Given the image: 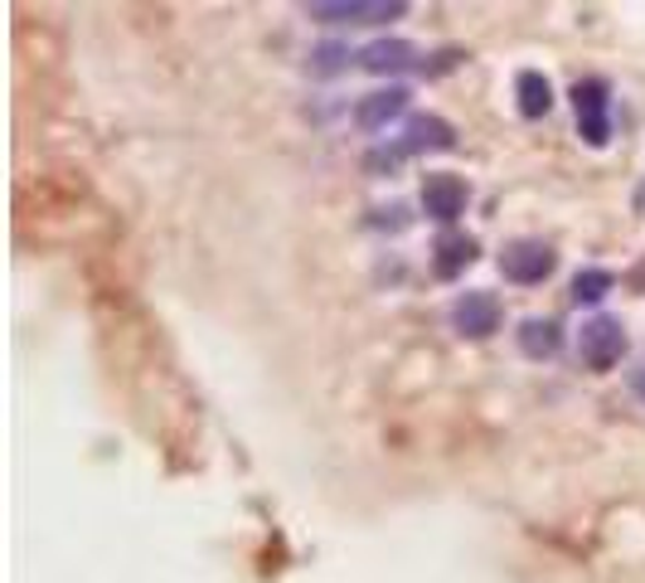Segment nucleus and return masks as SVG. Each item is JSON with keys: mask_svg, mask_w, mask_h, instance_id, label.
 <instances>
[{"mask_svg": "<svg viewBox=\"0 0 645 583\" xmlns=\"http://www.w3.org/2000/svg\"><path fill=\"white\" fill-rule=\"evenodd\" d=\"M554 263H558L554 244H544V238H515V244H505V254H500V273L519 287H534L554 273Z\"/></svg>", "mask_w": 645, "mask_h": 583, "instance_id": "f257e3e1", "label": "nucleus"}, {"mask_svg": "<svg viewBox=\"0 0 645 583\" xmlns=\"http://www.w3.org/2000/svg\"><path fill=\"white\" fill-rule=\"evenodd\" d=\"M403 0H316L306 6V16L320 24H384L403 16Z\"/></svg>", "mask_w": 645, "mask_h": 583, "instance_id": "f03ea898", "label": "nucleus"}, {"mask_svg": "<svg viewBox=\"0 0 645 583\" xmlns=\"http://www.w3.org/2000/svg\"><path fill=\"white\" fill-rule=\"evenodd\" d=\"M577 355H583L587 369H612L626 355V326L616 322V316H593V322H583Z\"/></svg>", "mask_w": 645, "mask_h": 583, "instance_id": "7ed1b4c3", "label": "nucleus"}, {"mask_svg": "<svg viewBox=\"0 0 645 583\" xmlns=\"http://www.w3.org/2000/svg\"><path fill=\"white\" fill-rule=\"evenodd\" d=\"M452 326L462 330L466 340H486L500 330V297L495 292H466V297L452 302Z\"/></svg>", "mask_w": 645, "mask_h": 583, "instance_id": "20e7f679", "label": "nucleus"}, {"mask_svg": "<svg viewBox=\"0 0 645 583\" xmlns=\"http://www.w3.org/2000/svg\"><path fill=\"white\" fill-rule=\"evenodd\" d=\"M466 200H472V190H466L462 176H447V170H433V176L423 180V215L437 219V224H452L466 215Z\"/></svg>", "mask_w": 645, "mask_h": 583, "instance_id": "39448f33", "label": "nucleus"}, {"mask_svg": "<svg viewBox=\"0 0 645 583\" xmlns=\"http://www.w3.org/2000/svg\"><path fill=\"white\" fill-rule=\"evenodd\" d=\"M573 108H577V127H583V137L602 146L612 137V122H607V83H597V78H587V83L573 88Z\"/></svg>", "mask_w": 645, "mask_h": 583, "instance_id": "423d86ee", "label": "nucleus"}, {"mask_svg": "<svg viewBox=\"0 0 645 583\" xmlns=\"http://www.w3.org/2000/svg\"><path fill=\"white\" fill-rule=\"evenodd\" d=\"M403 108H408V92H403V88H379V92H369V98L355 102V127L384 131Z\"/></svg>", "mask_w": 645, "mask_h": 583, "instance_id": "0eeeda50", "label": "nucleus"}, {"mask_svg": "<svg viewBox=\"0 0 645 583\" xmlns=\"http://www.w3.org/2000/svg\"><path fill=\"white\" fill-rule=\"evenodd\" d=\"M398 146H403V156H418V151H452V146H456V131H452V122H441V117H413Z\"/></svg>", "mask_w": 645, "mask_h": 583, "instance_id": "6e6552de", "label": "nucleus"}, {"mask_svg": "<svg viewBox=\"0 0 645 583\" xmlns=\"http://www.w3.org/2000/svg\"><path fill=\"white\" fill-rule=\"evenodd\" d=\"M359 63H365L369 73H403L418 63V49H413L408 39H379V45H369L365 55H359Z\"/></svg>", "mask_w": 645, "mask_h": 583, "instance_id": "1a4fd4ad", "label": "nucleus"}, {"mask_svg": "<svg viewBox=\"0 0 645 583\" xmlns=\"http://www.w3.org/2000/svg\"><path fill=\"white\" fill-rule=\"evenodd\" d=\"M476 263V238L472 234H441L437 248H433V268L437 277H456L462 268H472Z\"/></svg>", "mask_w": 645, "mask_h": 583, "instance_id": "9d476101", "label": "nucleus"}, {"mask_svg": "<svg viewBox=\"0 0 645 583\" xmlns=\"http://www.w3.org/2000/svg\"><path fill=\"white\" fill-rule=\"evenodd\" d=\"M563 336H558V322H548V316H529V322L519 326V350L529 355V360H548V355H558Z\"/></svg>", "mask_w": 645, "mask_h": 583, "instance_id": "9b49d317", "label": "nucleus"}, {"mask_svg": "<svg viewBox=\"0 0 645 583\" xmlns=\"http://www.w3.org/2000/svg\"><path fill=\"white\" fill-rule=\"evenodd\" d=\"M515 98H519V112H524V117H544L548 108H554V83H548L544 73L524 69V73L515 78Z\"/></svg>", "mask_w": 645, "mask_h": 583, "instance_id": "f8f14e48", "label": "nucleus"}, {"mask_svg": "<svg viewBox=\"0 0 645 583\" xmlns=\"http://www.w3.org/2000/svg\"><path fill=\"white\" fill-rule=\"evenodd\" d=\"M612 287H616V277L607 268H583V273L573 277V302H577V307H583V302L593 307V302H602Z\"/></svg>", "mask_w": 645, "mask_h": 583, "instance_id": "ddd939ff", "label": "nucleus"}, {"mask_svg": "<svg viewBox=\"0 0 645 583\" xmlns=\"http://www.w3.org/2000/svg\"><path fill=\"white\" fill-rule=\"evenodd\" d=\"M340 59H349V55H345V49H335V45L316 49V69H320V73H335V69H340Z\"/></svg>", "mask_w": 645, "mask_h": 583, "instance_id": "4468645a", "label": "nucleus"}, {"mask_svg": "<svg viewBox=\"0 0 645 583\" xmlns=\"http://www.w3.org/2000/svg\"><path fill=\"white\" fill-rule=\"evenodd\" d=\"M631 389H636V399L645 404V360H641L636 369H631Z\"/></svg>", "mask_w": 645, "mask_h": 583, "instance_id": "2eb2a0df", "label": "nucleus"}]
</instances>
